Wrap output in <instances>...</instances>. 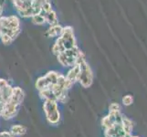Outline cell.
Wrapping results in <instances>:
<instances>
[{
	"mask_svg": "<svg viewBox=\"0 0 147 137\" xmlns=\"http://www.w3.org/2000/svg\"><path fill=\"white\" fill-rule=\"evenodd\" d=\"M24 98H25V94H24V91L21 88H19V87L13 88L11 97L9 99L10 101H12L13 103H17L18 105H21V103L24 101Z\"/></svg>",
	"mask_w": 147,
	"mask_h": 137,
	"instance_id": "obj_6",
	"label": "cell"
},
{
	"mask_svg": "<svg viewBox=\"0 0 147 137\" xmlns=\"http://www.w3.org/2000/svg\"><path fill=\"white\" fill-rule=\"evenodd\" d=\"M0 137H14L11 134H10V132H2V133H0Z\"/></svg>",
	"mask_w": 147,
	"mask_h": 137,
	"instance_id": "obj_21",
	"label": "cell"
},
{
	"mask_svg": "<svg viewBox=\"0 0 147 137\" xmlns=\"http://www.w3.org/2000/svg\"><path fill=\"white\" fill-rule=\"evenodd\" d=\"M121 124H123V127L125 131V133L130 134L131 131V128H133V124H131V121L126 117H121Z\"/></svg>",
	"mask_w": 147,
	"mask_h": 137,
	"instance_id": "obj_13",
	"label": "cell"
},
{
	"mask_svg": "<svg viewBox=\"0 0 147 137\" xmlns=\"http://www.w3.org/2000/svg\"><path fill=\"white\" fill-rule=\"evenodd\" d=\"M20 32H21V29H20V28H14L12 30L11 34H10V37H11V38L14 40L15 38H17L18 37V35L20 34Z\"/></svg>",
	"mask_w": 147,
	"mask_h": 137,
	"instance_id": "obj_17",
	"label": "cell"
},
{
	"mask_svg": "<svg viewBox=\"0 0 147 137\" xmlns=\"http://www.w3.org/2000/svg\"><path fill=\"white\" fill-rule=\"evenodd\" d=\"M110 111H120V106L117 103H111L110 105Z\"/></svg>",
	"mask_w": 147,
	"mask_h": 137,
	"instance_id": "obj_19",
	"label": "cell"
},
{
	"mask_svg": "<svg viewBox=\"0 0 147 137\" xmlns=\"http://www.w3.org/2000/svg\"><path fill=\"white\" fill-rule=\"evenodd\" d=\"M19 18L13 15V16H9L7 17V28H19Z\"/></svg>",
	"mask_w": 147,
	"mask_h": 137,
	"instance_id": "obj_11",
	"label": "cell"
},
{
	"mask_svg": "<svg viewBox=\"0 0 147 137\" xmlns=\"http://www.w3.org/2000/svg\"><path fill=\"white\" fill-rule=\"evenodd\" d=\"M133 101H134V99H133V97H131V95H126V96H124V97L123 98V103L125 105H130V104H131Z\"/></svg>",
	"mask_w": 147,
	"mask_h": 137,
	"instance_id": "obj_18",
	"label": "cell"
},
{
	"mask_svg": "<svg viewBox=\"0 0 147 137\" xmlns=\"http://www.w3.org/2000/svg\"><path fill=\"white\" fill-rule=\"evenodd\" d=\"M43 109L48 123L50 124H58L60 121V113L58 108L57 101L55 100H45Z\"/></svg>",
	"mask_w": 147,
	"mask_h": 137,
	"instance_id": "obj_1",
	"label": "cell"
},
{
	"mask_svg": "<svg viewBox=\"0 0 147 137\" xmlns=\"http://www.w3.org/2000/svg\"><path fill=\"white\" fill-rule=\"evenodd\" d=\"M79 65L80 70L78 82H80L82 87L88 88L92 84L93 82V74L92 72V69H90L89 64L86 62V60H83V61L79 63Z\"/></svg>",
	"mask_w": 147,
	"mask_h": 137,
	"instance_id": "obj_2",
	"label": "cell"
},
{
	"mask_svg": "<svg viewBox=\"0 0 147 137\" xmlns=\"http://www.w3.org/2000/svg\"><path fill=\"white\" fill-rule=\"evenodd\" d=\"M59 73L57 72H49L46 75H45V77H46V79L48 80V82L49 83L50 86H52L54 85L56 82H57V80H58V78H59ZM51 88V87H50Z\"/></svg>",
	"mask_w": 147,
	"mask_h": 137,
	"instance_id": "obj_12",
	"label": "cell"
},
{
	"mask_svg": "<svg viewBox=\"0 0 147 137\" xmlns=\"http://www.w3.org/2000/svg\"><path fill=\"white\" fill-rule=\"evenodd\" d=\"M27 133V128L25 126L21 124H16L13 125L11 128H10V134L13 136H20V135H24Z\"/></svg>",
	"mask_w": 147,
	"mask_h": 137,
	"instance_id": "obj_8",
	"label": "cell"
},
{
	"mask_svg": "<svg viewBox=\"0 0 147 137\" xmlns=\"http://www.w3.org/2000/svg\"><path fill=\"white\" fill-rule=\"evenodd\" d=\"M80 65L79 64H75L72 66L70 70L68 72L66 77V82H65V87L67 90H69L71 86L76 82H78L79 80V76H80Z\"/></svg>",
	"mask_w": 147,
	"mask_h": 137,
	"instance_id": "obj_5",
	"label": "cell"
},
{
	"mask_svg": "<svg viewBox=\"0 0 147 137\" xmlns=\"http://www.w3.org/2000/svg\"><path fill=\"white\" fill-rule=\"evenodd\" d=\"M0 39H1L2 43L5 45H9L13 42V39L7 34H1L0 35Z\"/></svg>",
	"mask_w": 147,
	"mask_h": 137,
	"instance_id": "obj_15",
	"label": "cell"
},
{
	"mask_svg": "<svg viewBox=\"0 0 147 137\" xmlns=\"http://www.w3.org/2000/svg\"><path fill=\"white\" fill-rule=\"evenodd\" d=\"M51 86L49 85L48 80L46 79L45 76L43 77H39L37 82H36V88L38 90H45V89H50Z\"/></svg>",
	"mask_w": 147,
	"mask_h": 137,
	"instance_id": "obj_9",
	"label": "cell"
},
{
	"mask_svg": "<svg viewBox=\"0 0 147 137\" xmlns=\"http://www.w3.org/2000/svg\"><path fill=\"white\" fill-rule=\"evenodd\" d=\"M62 39V43H63V47L65 49H71L73 47H76V39L74 37V32H73V28L70 26L64 27L62 30V34L59 36Z\"/></svg>",
	"mask_w": 147,
	"mask_h": 137,
	"instance_id": "obj_3",
	"label": "cell"
},
{
	"mask_svg": "<svg viewBox=\"0 0 147 137\" xmlns=\"http://www.w3.org/2000/svg\"><path fill=\"white\" fill-rule=\"evenodd\" d=\"M41 10L45 13H49L52 10V7H51V4L50 2H46L44 3L42 6H41Z\"/></svg>",
	"mask_w": 147,
	"mask_h": 137,
	"instance_id": "obj_16",
	"label": "cell"
},
{
	"mask_svg": "<svg viewBox=\"0 0 147 137\" xmlns=\"http://www.w3.org/2000/svg\"><path fill=\"white\" fill-rule=\"evenodd\" d=\"M62 30H63V28L60 26L59 24L53 25V26H50L49 28L46 31V36L49 38L59 37L60 35L62 34Z\"/></svg>",
	"mask_w": 147,
	"mask_h": 137,
	"instance_id": "obj_7",
	"label": "cell"
},
{
	"mask_svg": "<svg viewBox=\"0 0 147 137\" xmlns=\"http://www.w3.org/2000/svg\"><path fill=\"white\" fill-rule=\"evenodd\" d=\"M7 85H8L7 80H6L5 79H0V89L6 87Z\"/></svg>",
	"mask_w": 147,
	"mask_h": 137,
	"instance_id": "obj_20",
	"label": "cell"
},
{
	"mask_svg": "<svg viewBox=\"0 0 147 137\" xmlns=\"http://www.w3.org/2000/svg\"><path fill=\"white\" fill-rule=\"evenodd\" d=\"M19 106L20 105L8 100L7 103L4 104V107L1 113V117H3L5 120H10L14 118L18 113Z\"/></svg>",
	"mask_w": 147,
	"mask_h": 137,
	"instance_id": "obj_4",
	"label": "cell"
},
{
	"mask_svg": "<svg viewBox=\"0 0 147 137\" xmlns=\"http://www.w3.org/2000/svg\"><path fill=\"white\" fill-rule=\"evenodd\" d=\"M31 20H32V22L36 25H43V24L46 23V19H45V18L40 16V15H38V14L33 16L31 18Z\"/></svg>",
	"mask_w": 147,
	"mask_h": 137,
	"instance_id": "obj_14",
	"label": "cell"
},
{
	"mask_svg": "<svg viewBox=\"0 0 147 137\" xmlns=\"http://www.w3.org/2000/svg\"><path fill=\"white\" fill-rule=\"evenodd\" d=\"M45 19H46V22H48L50 25V26H53V25L59 24L57 14H56V12L53 11V10H51L50 12L47 13L46 17H45Z\"/></svg>",
	"mask_w": 147,
	"mask_h": 137,
	"instance_id": "obj_10",
	"label": "cell"
},
{
	"mask_svg": "<svg viewBox=\"0 0 147 137\" xmlns=\"http://www.w3.org/2000/svg\"><path fill=\"white\" fill-rule=\"evenodd\" d=\"M0 100H1V90H0Z\"/></svg>",
	"mask_w": 147,
	"mask_h": 137,
	"instance_id": "obj_22",
	"label": "cell"
}]
</instances>
